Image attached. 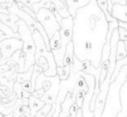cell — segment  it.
Instances as JSON below:
<instances>
[{"mask_svg": "<svg viewBox=\"0 0 127 117\" xmlns=\"http://www.w3.org/2000/svg\"><path fill=\"white\" fill-rule=\"evenodd\" d=\"M109 31V21L96 0L78 9L74 16V54L81 61L88 60L96 68L101 67L102 51Z\"/></svg>", "mask_w": 127, "mask_h": 117, "instance_id": "1", "label": "cell"}, {"mask_svg": "<svg viewBox=\"0 0 127 117\" xmlns=\"http://www.w3.org/2000/svg\"><path fill=\"white\" fill-rule=\"evenodd\" d=\"M127 77V64L120 69L118 76L115 80L111 82L106 97V102L104 110L101 117H117L121 110V101H120V88L124 84Z\"/></svg>", "mask_w": 127, "mask_h": 117, "instance_id": "2", "label": "cell"}, {"mask_svg": "<svg viewBox=\"0 0 127 117\" xmlns=\"http://www.w3.org/2000/svg\"><path fill=\"white\" fill-rule=\"evenodd\" d=\"M16 26L18 28L20 37L23 40V51L27 54V62H25V71H28L30 68L35 63V43L32 36V31L29 28L25 21L20 20L16 23Z\"/></svg>", "mask_w": 127, "mask_h": 117, "instance_id": "3", "label": "cell"}, {"mask_svg": "<svg viewBox=\"0 0 127 117\" xmlns=\"http://www.w3.org/2000/svg\"><path fill=\"white\" fill-rule=\"evenodd\" d=\"M35 14H37V20L42 24L50 40V38L55 35V32L60 31L61 29V24L57 21L55 14L48 8H40Z\"/></svg>", "mask_w": 127, "mask_h": 117, "instance_id": "4", "label": "cell"}, {"mask_svg": "<svg viewBox=\"0 0 127 117\" xmlns=\"http://www.w3.org/2000/svg\"><path fill=\"white\" fill-rule=\"evenodd\" d=\"M0 48H1V55H2L0 64H3L6 60L12 58L15 52L23 48V40L21 38H6L0 43Z\"/></svg>", "mask_w": 127, "mask_h": 117, "instance_id": "5", "label": "cell"}, {"mask_svg": "<svg viewBox=\"0 0 127 117\" xmlns=\"http://www.w3.org/2000/svg\"><path fill=\"white\" fill-rule=\"evenodd\" d=\"M73 24L74 18L72 16L62 18L60 36H61V41H62V50L64 52H66V47L72 41V38H73Z\"/></svg>", "mask_w": 127, "mask_h": 117, "instance_id": "6", "label": "cell"}, {"mask_svg": "<svg viewBox=\"0 0 127 117\" xmlns=\"http://www.w3.org/2000/svg\"><path fill=\"white\" fill-rule=\"evenodd\" d=\"M111 84V77L106 76L105 80L103 83H101L100 85V93H98L96 101H95V109H94V117H101L102 113L104 110L106 102V97H108V92H109V87Z\"/></svg>", "mask_w": 127, "mask_h": 117, "instance_id": "7", "label": "cell"}, {"mask_svg": "<svg viewBox=\"0 0 127 117\" xmlns=\"http://www.w3.org/2000/svg\"><path fill=\"white\" fill-rule=\"evenodd\" d=\"M65 2V5L68 6L69 12H70L71 16L74 18L76 14H77L78 9L85 7L86 5H88L91 2V0H63Z\"/></svg>", "mask_w": 127, "mask_h": 117, "instance_id": "8", "label": "cell"}, {"mask_svg": "<svg viewBox=\"0 0 127 117\" xmlns=\"http://www.w3.org/2000/svg\"><path fill=\"white\" fill-rule=\"evenodd\" d=\"M111 15L119 22H125L127 23V6L119 5V3H113L112 9H111Z\"/></svg>", "mask_w": 127, "mask_h": 117, "instance_id": "9", "label": "cell"}, {"mask_svg": "<svg viewBox=\"0 0 127 117\" xmlns=\"http://www.w3.org/2000/svg\"><path fill=\"white\" fill-rule=\"evenodd\" d=\"M0 20L2 21L5 24H7L9 28H12L15 32H18V28L16 26V23H17L21 18H20V16H17V15L15 14V13H13L12 10H10L9 14H0Z\"/></svg>", "mask_w": 127, "mask_h": 117, "instance_id": "10", "label": "cell"}, {"mask_svg": "<svg viewBox=\"0 0 127 117\" xmlns=\"http://www.w3.org/2000/svg\"><path fill=\"white\" fill-rule=\"evenodd\" d=\"M120 101L121 110L117 117H127V77L120 88Z\"/></svg>", "mask_w": 127, "mask_h": 117, "instance_id": "11", "label": "cell"}, {"mask_svg": "<svg viewBox=\"0 0 127 117\" xmlns=\"http://www.w3.org/2000/svg\"><path fill=\"white\" fill-rule=\"evenodd\" d=\"M45 105H46L45 101H42L40 98H37L31 94V97L29 98V107H30V111H31V117H34L35 115H37V113H38Z\"/></svg>", "mask_w": 127, "mask_h": 117, "instance_id": "12", "label": "cell"}, {"mask_svg": "<svg viewBox=\"0 0 127 117\" xmlns=\"http://www.w3.org/2000/svg\"><path fill=\"white\" fill-rule=\"evenodd\" d=\"M74 58H76V54H74V45L73 41H71L70 44L66 47V52H65V60L64 63L65 64L72 67L74 63Z\"/></svg>", "mask_w": 127, "mask_h": 117, "instance_id": "13", "label": "cell"}, {"mask_svg": "<svg viewBox=\"0 0 127 117\" xmlns=\"http://www.w3.org/2000/svg\"><path fill=\"white\" fill-rule=\"evenodd\" d=\"M52 2L55 5V7H56V9H57V12L60 13V15H61L63 18L71 16L70 12H69L68 6L65 5L64 1H62V0H52Z\"/></svg>", "mask_w": 127, "mask_h": 117, "instance_id": "14", "label": "cell"}, {"mask_svg": "<svg viewBox=\"0 0 127 117\" xmlns=\"http://www.w3.org/2000/svg\"><path fill=\"white\" fill-rule=\"evenodd\" d=\"M97 1V5L100 6V8L103 10L104 15H105L106 20L109 21V22H112V21H116V18L113 17L111 13L109 10V5H108V0H96Z\"/></svg>", "mask_w": 127, "mask_h": 117, "instance_id": "15", "label": "cell"}, {"mask_svg": "<svg viewBox=\"0 0 127 117\" xmlns=\"http://www.w3.org/2000/svg\"><path fill=\"white\" fill-rule=\"evenodd\" d=\"M0 31H2L8 38H21V37H20V33L15 32L12 28H9V26L3 23L1 20H0Z\"/></svg>", "mask_w": 127, "mask_h": 117, "instance_id": "16", "label": "cell"}, {"mask_svg": "<svg viewBox=\"0 0 127 117\" xmlns=\"http://www.w3.org/2000/svg\"><path fill=\"white\" fill-rule=\"evenodd\" d=\"M14 92L16 93L18 99H28V98L31 97V93H28V92L24 91V88L22 87V84L18 82H15L14 84Z\"/></svg>", "mask_w": 127, "mask_h": 117, "instance_id": "17", "label": "cell"}, {"mask_svg": "<svg viewBox=\"0 0 127 117\" xmlns=\"http://www.w3.org/2000/svg\"><path fill=\"white\" fill-rule=\"evenodd\" d=\"M71 75V67L68 64H64L62 67H57V76L60 77L61 80L68 79Z\"/></svg>", "mask_w": 127, "mask_h": 117, "instance_id": "18", "label": "cell"}, {"mask_svg": "<svg viewBox=\"0 0 127 117\" xmlns=\"http://www.w3.org/2000/svg\"><path fill=\"white\" fill-rule=\"evenodd\" d=\"M127 56V50H126V44L124 40H119L118 45H117V61L121 60Z\"/></svg>", "mask_w": 127, "mask_h": 117, "instance_id": "19", "label": "cell"}, {"mask_svg": "<svg viewBox=\"0 0 127 117\" xmlns=\"http://www.w3.org/2000/svg\"><path fill=\"white\" fill-rule=\"evenodd\" d=\"M109 67H110V62L109 60L103 63H101V76H100V83H103L106 78V75L109 72Z\"/></svg>", "mask_w": 127, "mask_h": 117, "instance_id": "20", "label": "cell"}, {"mask_svg": "<svg viewBox=\"0 0 127 117\" xmlns=\"http://www.w3.org/2000/svg\"><path fill=\"white\" fill-rule=\"evenodd\" d=\"M54 105H50V103H46V105L42 107L40 110L37 113V115H35L34 117H46L48 114H49V111L52 110V108H53Z\"/></svg>", "mask_w": 127, "mask_h": 117, "instance_id": "21", "label": "cell"}, {"mask_svg": "<svg viewBox=\"0 0 127 117\" xmlns=\"http://www.w3.org/2000/svg\"><path fill=\"white\" fill-rule=\"evenodd\" d=\"M118 31H119V38H120V40L127 41V30L125 29V28H123V26L119 25Z\"/></svg>", "mask_w": 127, "mask_h": 117, "instance_id": "22", "label": "cell"}, {"mask_svg": "<svg viewBox=\"0 0 127 117\" xmlns=\"http://www.w3.org/2000/svg\"><path fill=\"white\" fill-rule=\"evenodd\" d=\"M40 0H21V2L23 5H25L27 7H30V8H32V6L34 3H38Z\"/></svg>", "mask_w": 127, "mask_h": 117, "instance_id": "23", "label": "cell"}, {"mask_svg": "<svg viewBox=\"0 0 127 117\" xmlns=\"http://www.w3.org/2000/svg\"><path fill=\"white\" fill-rule=\"evenodd\" d=\"M45 92H46V90H45V88H39V90H34V91L32 92V95H34V97H37V98H41L42 95L45 94Z\"/></svg>", "mask_w": 127, "mask_h": 117, "instance_id": "24", "label": "cell"}, {"mask_svg": "<svg viewBox=\"0 0 127 117\" xmlns=\"http://www.w3.org/2000/svg\"><path fill=\"white\" fill-rule=\"evenodd\" d=\"M112 3H119V5L127 6V0H112Z\"/></svg>", "mask_w": 127, "mask_h": 117, "instance_id": "25", "label": "cell"}, {"mask_svg": "<svg viewBox=\"0 0 127 117\" xmlns=\"http://www.w3.org/2000/svg\"><path fill=\"white\" fill-rule=\"evenodd\" d=\"M6 38H8V37H7V36L5 35V33H3L2 31H0V43H1L2 40H5Z\"/></svg>", "mask_w": 127, "mask_h": 117, "instance_id": "26", "label": "cell"}, {"mask_svg": "<svg viewBox=\"0 0 127 117\" xmlns=\"http://www.w3.org/2000/svg\"><path fill=\"white\" fill-rule=\"evenodd\" d=\"M0 2H7V0H0Z\"/></svg>", "mask_w": 127, "mask_h": 117, "instance_id": "27", "label": "cell"}, {"mask_svg": "<svg viewBox=\"0 0 127 117\" xmlns=\"http://www.w3.org/2000/svg\"><path fill=\"white\" fill-rule=\"evenodd\" d=\"M1 58H2V55H1V54H0V61H1Z\"/></svg>", "mask_w": 127, "mask_h": 117, "instance_id": "28", "label": "cell"}, {"mask_svg": "<svg viewBox=\"0 0 127 117\" xmlns=\"http://www.w3.org/2000/svg\"><path fill=\"white\" fill-rule=\"evenodd\" d=\"M1 99H2V98H1V95H0V102H1Z\"/></svg>", "mask_w": 127, "mask_h": 117, "instance_id": "29", "label": "cell"}, {"mask_svg": "<svg viewBox=\"0 0 127 117\" xmlns=\"http://www.w3.org/2000/svg\"><path fill=\"white\" fill-rule=\"evenodd\" d=\"M0 54H1V48H0Z\"/></svg>", "mask_w": 127, "mask_h": 117, "instance_id": "30", "label": "cell"}, {"mask_svg": "<svg viewBox=\"0 0 127 117\" xmlns=\"http://www.w3.org/2000/svg\"><path fill=\"white\" fill-rule=\"evenodd\" d=\"M62 1H63V0H62Z\"/></svg>", "mask_w": 127, "mask_h": 117, "instance_id": "31", "label": "cell"}]
</instances>
